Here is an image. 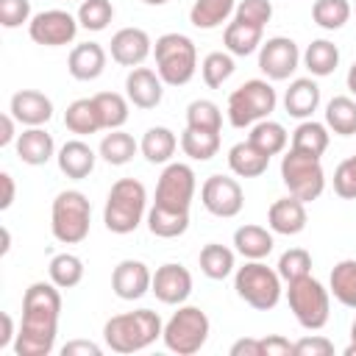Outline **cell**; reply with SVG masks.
I'll return each mask as SVG.
<instances>
[{"label": "cell", "mask_w": 356, "mask_h": 356, "mask_svg": "<svg viewBox=\"0 0 356 356\" xmlns=\"http://www.w3.org/2000/svg\"><path fill=\"white\" fill-rule=\"evenodd\" d=\"M31 22V0H0V25L19 28Z\"/></svg>", "instance_id": "obj_49"}, {"label": "cell", "mask_w": 356, "mask_h": 356, "mask_svg": "<svg viewBox=\"0 0 356 356\" xmlns=\"http://www.w3.org/2000/svg\"><path fill=\"white\" fill-rule=\"evenodd\" d=\"M275 270H278L281 281H286V284L289 281H298L303 275H312V253L303 250V248H289V250L281 253Z\"/></svg>", "instance_id": "obj_46"}, {"label": "cell", "mask_w": 356, "mask_h": 356, "mask_svg": "<svg viewBox=\"0 0 356 356\" xmlns=\"http://www.w3.org/2000/svg\"><path fill=\"white\" fill-rule=\"evenodd\" d=\"M95 106L100 111V120H103V128L106 131H117L125 125L128 120V106L131 100L120 92H97L95 95Z\"/></svg>", "instance_id": "obj_41"}, {"label": "cell", "mask_w": 356, "mask_h": 356, "mask_svg": "<svg viewBox=\"0 0 356 356\" xmlns=\"http://www.w3.org/2000/svg\"><path fill=\"white\" fill-rule=\"evenodd\" d=\"M186 128H197V131H214L220 134L222 128V111L214 100H192L186 106Z\"/></svg>", "instance_id": "obj_43"}, {"label": "cell", "mask_w": 356, "mask_h": 356, "mask_svg": "<svg viewBox=\"0 0 356 356\" xmlns=\"http://www.w3.org/2000/svg\"><path fill=\"white\" fill-rule=\"evenodd\" d=\"M303 67L314 75V78H325L331 75L337 67H339V47L331 42V39H314L303 56H300Z\"/></svg>", "instance_id": "obj_31"}, {"label": "cell", "mask_w": 356, "mask_h": 356, "mask_svg": "<svg viewBox=\"0 0 356 356\" xmlns=\"http://www.w3.org/2000/svg\"><path fill=\"white\" fill-rule=\"evenodd\" d=\"M156 72L167 86H186L197 70V47L184 33H164L153 44Z\"/></svg>", "instance_id": "obj_4"}, {"label": "cell", "mask_w": 356, "mask_h": 356, "mask_svg": "<svg viewBox=\"0 0 356 356\" xmlns=\"http://www.w3.org/2000/svg\"><path fill=\"white\" fill-rule=\"evenodd\" d=\"M275 103H278V95L270 86V81L253 78L228 95L225 114H228V122L234 128H250L259 120H267L275 111Z\"/></svg>", "instance_id": "obj_7"}, {"label": "cell", "mask_w": 356, "mask_h": 356, "mask_svg": "<svg viewBox=\"0 0 356 356\" xmlns=\"http://www.w3.org/2000/svg\"><path fill=\"white\" fill-rule=\"evenodd\" d=\"M75 33H78V17H72L64 8L39 11L28 22V36L44 47H64L75 39Z\"/></svg>", "instance_id": "obj_12"}, {"label": "cell", "mask_w": 356, "mask_h": 356, "mask_svg": "<svg viewBox=\"0 0 356 356\" xmlns=\"http://www.w3.org/2000/svg\"><path fill=\"white\" fill-rule=\"evenodd\" d=\"M317 106H320V86L314 78H295L284 92V108L289 117L312 120Z\"/></svg>", "instance_id": "obj_23"}, {"label": "cell", "mask_w": 356, "mask_h": 356, "mask_svg": "<svg viewBox=\"0 0 356 356\" xmlns=\"http://www.w3.org/2000/svg\"><path fill=\"white\" fill-rule=\"evenodd\" d=\"M286 303L306 331H320L331 317V292L312 275L286 284Z\"/></svg>", "instance_id": "obj_8"}, {"label": "cell", "mask_w": 356, "mask_h": 356, "mask_svg": "<svg viewBox=\"0 0 356 356\" xmlns=\"http://www.w3.org/2000/svg\"><path fill=\"white\" fill-rule=\"evenodd\" d=\"M334 192L345 200H356V156H348L334 170Z\"/></svg>", "instance_id": "obj_48"}, {"label": "cell", "mask_w": 356, "mask_h": 356, "mask_svg": "<svg viewBox=\"0 0 356 356\" xmlns=\"http://www.w3.org/2000/svg\"><path fill=\"white\" fill-rule=\"evenodd\" d=\"M273 245H275L273 231H267L264 225L248 222V225H239L234 231V248L245 259H267L273 253Z\"/></svg>", "instance_id": "obj_28"}, {"label": "cell", "mask_w": 356, "mask_h": 356, "mask_svg": "<svg viewBox=\"0 0 356 356\" xmlns=\"http://www.w3.org/2000/svg\"><path fill=\"white\" fill-rule=\"evenodd\" d=\"M56 161H58V170L72 178V181H83L92 170H95V161H97V153L83 142V139H70L58 147L56 153Z\"/></svg>", "instance_id": "obj_21"}, {"label": "cell", "mask_w": 356, "mask_h": 356, "mask_svg": "<svg viewBox=\"0 0 356 356\" xmlns=\"http://www.w3.org/2000/svg\"><path fill=\"white\" fill-rule=\"evenodd\" d=\"M350 14H353L350 0H314V6H312V19L323 31H339V28H345V22L350 19Z\"/></svg>", "instance_id": "obj_42"}, {"label": "cell", "mask_w": 356, "mask_h": 356, "mask_svg": "<svg viewBox=\"0 0 356 356\" xmlns=\"http://www.w3.org/2000/svg\"><path fill=\"white\" fill-rule=\"evenodd\" d=\"M161 331L164 323L153 309H136L108 317L103 325V342L114 353H139L150 348L161 337Z\"/></svg>", "instance_id": "obj_2"}, {"label": "cell", "mask_w": 356, "mask_h": 356, "mask_svg": "<svg viewBox=\"0 0 356 356\" xmlns=\"http://www.w3.org/2000/svg\"><path fill=\"white\" fill-rule=\"evenodd\" d=\"M353 11H356V0H353Z\"/></svg>", "instance_id": "obj_61"}, {"label": "cell", "mask_w": 356, "mask_h": 356, "mask_svg": "<svg viewBox=\"0 0 356 356\" xmlns=\"http://www.w3.org/2000/svg\"><path fill=\"white\" fill-rule=\"evenodd\" d=\"M261 356H295V342H289L281 334H270L261 337Z\"/></svg>", "instance_id": "obj_51"}, {"label": "cell", "mask_w": 356, "mask_h": 356, "mask_svg": "<svg viewBox=\"0 0 356 356\" xmlns=\"http://www.w3.org/2000/svg\"><path fill=\"white\" fill-rule=\"evenodd\" d=\"M78 25L86 31H106L108 22L114 19V6L111 0H81L78 6Z\"/></svg>", "instance_id": "obj_45"}, {"label": "cell", "mask_w": 356, "mask_h": 356, "mask_svg": "<svg viewBox=\"0 0 356 356\" xmlns=\"http://www.w3.org/2000/svg\"><path fill=\"white\" fill-rule=\"evenodd\" d=\"M67 70H70V75L75 81H95V78H100L103 70H106V50H103V44H97V42L75 44L70 50Z\"/></svg>", "instance_id": "obj_22"}, {"label": "cell", "mask_w": 356, "mask_h": 356, "mask_svg": "<svg viewBox=\"0 0 356 356\" xmlns=\"http://www.w3.org/2000/svg\"><path fill=\"white\" fill-rule=\"evenodd\" d=\"M61 289L53 281H33L22 295V323L14 339L17 356H47L56 348Z\"/></svg>", "instance_id": "obj_1"}, {"label": "cell", "mask_w": 356, "mask_h": 356, "mask_svg": "<svg viewBox=\"0 0 356 356\" xmlns=\"http://www.w3.org/2000/svg\"><path fill=\"white\" fill-rule=\"evenodd\" d=\"M8 111L25 128H39L53 117V100L39 89H19L11 95Z\"/></svg>", "instance_id": "obj_19"}, {"label": "cell", "mask_w": 356, "mask_h": 356, "mask_svg": "<svg viewBox=\"0 0 356 356\" xmlns=\"http://www.w3.org/2000/svg\"><path fill=\"white\" fill-rule=\"evenodd\" d=\"M100 353H103V348L89 339H70L61 348V356H100Z\"/></svg>", "instance_id": "obj_52"}, {"label": "cell", "mask_w": 356, "mask_h": 356, "mask_svg": "<svg viewBox=\"0 0 356 356\" xmlns=\"http://www.w3.org/2000/svg\"><path fill=\"white\" fill-rule=\"evenodd\" d=\"M181 150H184V156H189L192 161H209V159H214L217 150H220V134L186 128V131L181 134Z\"/></svg>", "instance_id": "obj_40"}, {"label": "cell", "mask_w": 356, "mask_h": 356, "mask_svg": "<svg viewBox=\"0 0 356 356\" xmlns=\"http://www.w3.org/2000/svg\"><path fill=\"white\" fill-rule=\"evenodd\" d=\"M231 356H261V342L256 337H242L231 345Z\"/></svg>", "instance_id": "obj_53"}, {"label": "cell", "mask_w": 356, "mask_h": 356, "mask_svg": "<svg viewBox=\"0 0 356 356\" xmlns=\"http://www.w3.org/2000/svg\"><path fill=\"white\" fill-rule=\"evenodd\" d=\"M236 8V0H195L189 8V22L200 31L220 28Z\"/></svg>", "instance_id": "obj_32"}, {"label": "cell", "mask_w": 356, "mask_h": 356, "mask_svg": "<svg viewBox=\"0 0 356 356\" xmlns=\"http://www.w3.org/2000/svg\"><path fill=\"white\" fill-rule=\"evenodd\" d=\"M309 214H306V203L298 200L295 195L289 197H278L273 200V206L267 209V225L273 234H284V236H295L306 228Z\"/></svg>", "instance_id": "obj_20"}, {"label": "cell", "mask_w": 356, "mask_h": 356, "mask_svg": "<svg viewBox=\"0 0 356 356\" xmlns=\"http://www.w3.org/2000/svg\"><path fill=\"white\" fill-rule=\"evenodd\" d=\"M64 125L75 136H89V134L103 131V120H100V111L95 106V97H78V100H72L67 106V111H64Z\"/></svg>", "instance_id": "obj_27"}, {"label": "cell", "mask_w": 356, "mask_h": 356, "mask_svg": "<svg viewBox=\"0 0 356 356\" xmlns=\"http://www.w3.org/2000/svg\"><path fill=\"white\" fill-rule=\"evenodd\" d=\"M345 356H356V320L350 325V345L345 348Z\"/></svg>", "instance_id": "obj_57"}, {"label": "cell", "mask_w": 356, "mask_h": 356, "mask_svg": "<svg viewBox=\"0 0 356 356\" xmlns=\"http://www.w3.org/2000/svg\"><path fill=\"white\" fill-rule=\"evenodd\" d=\"M267 164H270V156L261 153L250 139L245 142H236L231 150H228V167L234 175L239 178H259L267 172Z\"/></svg>", "instance_id": "obj_25"}, {"label": "cell", "mask_w": 356, "mask_h": 356, "mask_svg": "<svg viewBox=\"0 0 356 356\" xmlns=\"http://www.w3.org/2000/svg\"><path fill=\"white\" fill-rule=\"evenodd\" d=\"M47 275L58 289H72L83 281V261L75 253H56L47 264Z\"/></svg>", "instance_id": "obj_39"}, {"label": "cell", "mask_w": 356, "mask_h": 356, "mask_svg": "<svg viewBox=\"0 0 356 356\" xmlns=\"http://www.w3.org/2000/svg\"><path fill=\"white\" fill-rule=\"evenodd\" d=\"M150 292H153L156 300L164 303V306H181V303H186V298L192 295V273H189L184 264L167 261V264L156 267Z\"/></svg>", "instance_id": "obj_15"}, {"label": "cell", "mask_w": 356, "mask_h": 356, "mask_svg": "<svg viewBox=\"0 0 356 356\" xmlns=\"http://www.w3.org/2000/svg\"><path fill=\"white\" fill-rule=\"evenodd\" d=\"M270 17H273V3L270 0H239L236 8H234V19L256 25V28H264L270 22Z\"/></svg>", "instance_id": "obj_47"}, {"label": "cell", "mask_w": 356, "mask_h": 356, "mask_svg": "<svg viewBox=\"0 0 356 356\" xmlns=\"http://www.w3.org/2000/svg\"><path fill=\"white\" fill-rule=\"evenodd\" d=\"M0 184H3V197H0V209H11L14 203V195H17V186H14V178L11 172H0Z\"/></svg>", "instance_id": "obj_55"}, {"label": "cell", "mask_w": 356, "mask_h": 356, "mask_svg": "<svg viewBox=\"0 0 356 356\" xmlns=\"http://www.w3.org/2000/svg\"><path fill=\"white\" fill-rule=\"evenodd\" d=\"M153 284V273L145 261L139 259H122L114 270H111V289L120 300H139L150 292Z\"/></svg>", "instance_id": "obj_16"}, {"label": "cell", "mask_w": 356, "mask_h": 356, "mask_svg": "<svg viewBox=\"0 0 356 356\" xmlns=\"http://www.w3.org/2000/svg\"><path fill=\"white\" fill-rule=\"evenodd\" d=\"M334 353V342L323 334H312L295 342V356H331Z\"/></svg>", "instance_id": "obj_50"}, {"label": "cell", "mask_w": 356, "mask_h": 356, "mask_svg": "<svg viewBox=\"0 0 356 356\" xmlns=\"http://www.w3.org/2000/svg\"><path fill=\"white\" fill-rule=\"evenodd\" d=\"M200 203L209 214L214 217H222V220H231L242 211L245 206V192L239 186L236 178L231 175H209L200 186Z\"/></svg>", "instance_id": "obj_13"}, {"label": "cell", "mask_w": 356, "mask_h": 356, "mask_svg": "<svg viewBox=\"0 0 356 356\" xmlns=\"http://www.w3.org/2000/svg\"><path fill=\"white\" fill-rule=\"evenodd\" d=\"M125 97L131 100V106L150 111L164 97V81L150 67H134L125 78Z\"/></svg>", "instance_id": "obj_18"}, {"label": "cell", "mask_w": 356, "mask_h": 356, "mask_svg": "<svg viewBox=\"0 0 356 356\" xmlns=\"http://www.w3.org/2000/svg\"><path fill=\"white\" fill-rule=\"evenodd\" d=\"M67 3H72V0H67Z\"/></svg>", "instance_id": "obj_62"}, {"label": "cell", "mask_w": 356, "mask_h": 356, "mask_svg": "<svg viewBox=\"0 0 356 356\" xmlns=\"http://www.w3.org/2000/svg\"><path fill=\"white\" fill-rule=\"evenodd\" d=\"M142 3H147V6H164V3H170V0H142Z\"/></svg>", "instance_id": "obj_60"}, {"label": "cell", "mask_w": 356, "mask_h": 356, "mask_svg": "<svg viewBox=\"0 0 356 356\" xmlns=\"http://www.w3.org/2000/svg\"><path fill=\"white\" fill-rule=\"evenodd\" d=\"M56 153V145H53V136L39 125V128H25L19 136H17V156L22 164H31V167H42L53 159Z\"/></svg>", "instance_id": "obj_24"}, {"label": "cell", "mask_w": 356, "mask_h": 356, "mask_svg": "<svg viewBox=\"0 0 356 356\" xmlns=\"http://www.w3.org/2000/svg\"><path fill=\"white\" fill-rule=\"evenodd\" d=\"M261 42H264V28H256L239 19H231L222 31V44L231 56H250L261 47Z\"/></svg>", "instance_id": "obj_29"}, {"label": "cell", "mask_w": 356, "mask_h": 356, "mask_svg": "<svg viewBox=\"0 0 356 356\" xmlns=\"http://www.w3.org/2000/svg\"><path fill=\"white\" fill-rule=\"evenodd\" d=\"M14 125H17V120H14V114H11V111L0 117V147H8V145L17 139Z\"/></svg>", "instance_id": "obj_54"}, {"label": "cell", "mask_w": 356, "mask_h": 356, "mask_svg": "<svg viewBox=\"0 0 356 356\" xmlns=\"http://www.w3.org/2000/svg\"><path fill=\"white\" fill-rule=\"evenodd\" d=\"M248 139H250L261 153H267V156L273 159V156H278V153L286 150L289 134H286V128H284L281 122H275V120L267 117V120H259L256 125H250Z\"/></svg>", "instance_id": "obj_35"}, {"label": "cell", "mask_w": 356, "mask_h": 356, "mask_svg": "<svg viewBox=\"0 0 356 356\" xmlns=\"http://www.w3.org/2000/svg\"><path fill=\"white\" fill-rule=\"evenodd\" d=\"M234 289L256 312L275 309L278 300H281V295H284L278 270L267 267L261 259H248L242 267H236V273H234Z\"/></svg>", "instance_id": "obj_5"}, {"label": "cell", "mask_w": 356, "mask_h": 356, "mask_svg": "<svg viewBox=\"0 0 356 356\" xmlns=\"http://www.w3.org/2000/svg\"><path fill=\"white\" fill-rule=\"evenodd\" d=\"M325 125L337 136H353L356 134V100L348 95H337L325 106Z\"/></svg>", "instance_id": "obj_38"}, {"label": "cell", "mask_w": 356, "mask_h": 356, "mask_svg": "<svg viewBox=\"0 0 356 356\" xmlns=\"http://www.w3.org/2000/svg\"><path fill=\"white\" fill-rule=\"evenodd\" d=\"M328 292L348 309H356V259H342L328 275Z\"/></svg>", "instance_id": "obj_36"}, {"label": "cell", "mask_w": 356, "mask_h": 356, "mask_svg": "<svg viewBox=\"0 0 356 356\" xmlns=\"http://www.w3.org/2000/svg\"><path fill=\"white\" fill-rule=\"evenodd\" d=\"M108 53L120 67L134 70V67H142V61L153 53V42L142 28H120L108 42Z\"/></svg>", "instance_id": "obj_17"}, {"label": "cell", "mask_w": 356, "mask_h": 356, "mask_svg": "<svg viewBox=\"0 0 356 356\" xmlns=\"http://www.w3.org/2000/svg\"><path fill=\"white\" fill-rule=\"evenodd\" d=\"M8 250H11V234H8V228H3V250H0V253L6 256Z\"/></svg>", "instance_id": "obj_59"}, {"label": "cell", "mask_w": 356, "mask_h": 356, "mask_svg": "<svg viewBox=\"0 0 356 356\" xmlns=\"http://www.w3.org/2000/svg\"><path fill=\"white\" fill-rule=\"evenodd\" d=\"M189 228V211L186 209H167V206H150L147 209V231L159 239H175L186 234Z\"/></svg>", "instance_id": "obj_26"}, {"label": "cell", "mask_w": 356, "mask_h": 356, "mask_svg": "<svg viewBox=\"0 0 356 356\" xmlns=\"http://www.w3.org/2000/svg\"><path fill=\"white\" fill-rule=\"evenodd\" d=\"M92 203L78 189H64L50 206V231L61 245H78L89 236Z\"/></svg>", "instance_id": "obj_6"}, {"label": "cell", "mask_w": 356, "mask_h": 356, "mask_svg": "<svg viewBox=\"0 0 356 356\" xmlns=\"http://www.w3.org/2000/svg\"><path fill=\"white\" fill-rule=\"evenodd\" d=\"M281 181L303 203H312L325 189V170L320 164V156H309L300 150H286L281 156Z\"/></svg>", "instance_id": "obj_10"}, {"label": "cell", "mask_w": 356, "mask_h": 356, "mask_svg": "<svg viewBox=\"0 0 356 356\" xmlns=\"http://www.w3.org/2000/svg\"><path fill=\"white\" fill-rule=\"evenodd\" d=\"M147 217V189L136 178H120L111 184L106 206H103V222L111 234H134Z\"/></svg>", "instance_id": "obj_3"}, {"label": "cell", "mask_w": 356, "mask_h": 356, "mask_svg": "<svg viewBox=\"0 0 356 356\" xmlns=\"http://www.w3.org/2000/svg\"><path fill=\"white\" fill-rule=\"evenodd\" d=\"M348 89H350V95H356V61L348 70Z\"/></svg>", "instance_id": "obj_58"}, {"label": "cell", "mask_w": 356, "mask_h": 356, "mask_svg": "<svg viewBox=\"0 0 356 356\" xmlns=\"http://www.w3.org/2000/svg\"><path fill=\"white\" fill-rule=\"evenodd\" d=\"M195 170L184 161H170L164 164L159 184H156V206H167V209H186L192 206L195 197Z\"/></svg>", "instance_id": "obj_11"}, {"label": "cell", "mask_w": 356, "mask_h": 356, "mask_svg": "<svg viewBox=\"0 0 356 356\" xmlns=\"http://www.w3.org/2000/svg\"><path fill=\"white\" fill-rule=\"evenodd\" d=\"M300 64V50L289 36H270L259 47V70L270 81H286Z\"/></svg>", "instance_id": "obj_14"}, {"label": "cell", "mask_w": 356, "mask_h": 356, "mask_svg": "<svg viewBox=\"0 0 356 356\" xmlns=\"http://www.w3.org/2000/svg\"><path fill=\"white\" fill-rule=\"evenodd\" d=\"M209 331H211V323H209L206 312L200 306L181 303L178 312H172V317L164 323L161 339H164L167 350H172L178 356H192L206 345Z\"/></svg>", "instance_id": "obj_9"}, {"label": "cell", "mask_w": 356, "mask_h": 356, "mask_svg": "<svg viewBox=\"0 0 356 356\" xmlns=\"http://www.w3.org/2000/svg\"><path fill=\"white\" fill-rule=\"evenodd\" d=\"M178 147V139L175 134L167 128V125H153L142 134V142H139V150L142 156L150 161V164H170L172 153Z\"/></svg>", "instance_id": "obj_30"}, {"label": "cell", "mask_w": 356, "mask_h": 356, "mask_svg": "<svg viewBox=\"0 0 356 356\" xmlns=\"http://www.w3.org/2000/svg\"><path fill=\"white\" fill-rule=\"evenodd\" d=\"M234 250L220 245V242H209L200 248V256H197V264H200V273L211 281H222L234 273Z\"/></svg>", "instance_id": "obj_34"}, {"label": "cell", "mask_w": 356, "mask_h": 356, "mask_svg": "<svg viewBox=\"0 0 356 356\" xmlns=\"http://www.w3.org/2000/svg\"><path fill=\"white\" fill-rule=\"evenodd\" d=\"M234 70H236V64H234V56L225 50H214V53H209L206 58H203V64H200V75H203V83L209 86V89H217V86H222L231 75H234Z\"/></svg>", "instance_id": "obj_44"}, {"label": "cell", "mask_w": 356, "mask_h": 356, "mask_svg": "<svg viewBox=\"0 0 356 356\" xmlns=\"http://www.w3.org/2000/svg\"><path fill=\"white\" fill-rule=\"evenodd\" d=\"M0 320H3V334H0V350H3V348L14 345L17 331H14V317H11L8 312H3V314H0Z\"/></svg>", "instance_id": "obj_56"}, {"label": "cell", "mask_w": 356, "mask_h": 356, "mask_svg": "<svg viewBox=\"0 0 356 356\" xmlns=\"http://www.w3.org/2000/svg\"><path fill=\"white\" fill-rule=\"evenodd\" d=\"M136 150H139V142H136L131 134H125L122 128L108 131V134L100 139V147H97L100 159H103L106 164H111V167L128 164V161L136 156Z\"/></svg>", "instance_id": "obj_33"}, {"label": "cell", "mask_w": 356, "mask_h": 356, "mask_svg": "<svg viewBox=\"0 0 356 356\" xmlns=\"http://www.w3.org/2000/svg\"><path fill=\"white\" fill-rule=\"evenodd\" d=\"M328 125L323 122H314V120H303L295 131H292V150H300V153H309V156H323L328 150Z\"/></svg>", "instance_id": "obj_37"}]
</instances>
